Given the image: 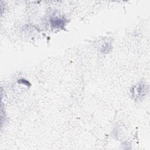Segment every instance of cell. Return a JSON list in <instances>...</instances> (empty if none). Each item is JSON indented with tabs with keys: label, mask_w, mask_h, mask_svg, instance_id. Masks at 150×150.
Returning <instances> with one entry per match:
<instances>
[{
	"label": "cell",
	"mask_w": 150,
	"mask_h": 150,
	"mask_svg": "<svg viewBox=\"0 0 150 150\" xmlns=\"http://www.w3.org/2000/svg\"><path fill=\"white\" fill-rule=\"evenodd\" d=\"M51 27L53 28H60L64 25V22L60 18H53L51 19Z\"/></svg>",
	"instance_id": "1"
}]
</instances>
